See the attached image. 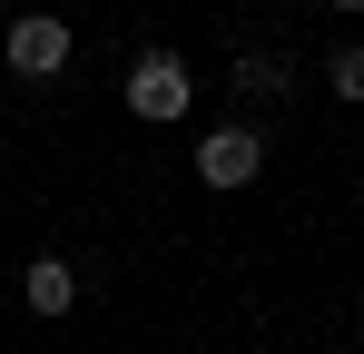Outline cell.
Wrapping results in <instances>:
<instances>
[{
    "label": "cell",
    "instance_id": "6da1fadb",
    "mask_svg": "<svg viewBox=\"0 0 364 354\" xmlns=\"http://www.w3.org/2000/svg\"><path fill=\"white\" fill-rule=\"evenodd\" d=\"M69 50H79V30H69L60 10H20L10 30H0V59H10V79H60Z\"/></svg>",
    "mask_w": 364,
    "mask_h": 354
},
{
    "label": "cell",
    "instance_id": "7a4b0ae2",
    "mask_svg": "<svg viewBox=\"0 0 364 354\" xmlns=\"http://www.w3.org/2000/svg\"><path fill=\"white\" fill-rule=\"evenodd\" d=\"M187 99H197V79H187V59L178 50H138L128 59V118H187Z\"/></svg>",
    "mask_w": 364,
    "mask_h": 354
},
{
    "label": "cell",
    "instance_id": "3957f363",
    "mask_svg": "<svg viewBox=\"0 0 364 354\" xmlns=\"http://www.w3.org/2000/svg\"><path fill=\"white\" fill-rule=\"evenodd\" d=\"M256 168H266V128H207L197 138V187L237 197V187H256Z\"/></svg>",
    "mask_w": 364,
    "mask_h": 354
},
{
    "label": "cell",
    "instance_id": "277c9868",
    "mask_svg": "<svg viewBox=\"0 0 364 354\" xmlns=\"http://www.w3.org/2000/svg\"><path fill=\"white\" fill-rule=\"evenodd\" d=\"M20 305H30V315H69V305H79V266H69V256H30V266H20Z\"/></svg>",
    "mask_w": 364,
    "mask_h": 354
},
{
    "label": "cell",
    "instance_id": "5b68a950",
    "mask_svg": "<svg viewBox=\"0 0 364 354\" xmlns=\"http://www.w3.org/2000/svg\"><path fill=\"white\" fill-rule=\"evenodd\" d=\"M227 79H237V99H246V109H256V99L276 109V99L296 89V59H286V50H246L237 69H227Z\"/></svg>",
    "mask_w": 364,
    "mask_h": 354
},
{
    "label": "cell",
    "instance_id": "8992f818",
    "mask_svg": "<svg viewBox=\"0 0 364 354\" xmlns=\"http://www.w3.org/2000/svg\"><path fill=\"white\" fill-rule=\"evenodd\" d=\"M335 99H345V109H364V40H345V50H335Z\"/></svg>",
    "mask_w": 364,
    "mask_h": 354
},
{
    "label": "cell",
    "instance_id": "52a82bcc",
    "mask_svg": "<svg viewBox=\"0 0 364 354\" xmlns=\"http://www.w3.org/2000/svg\"><path fill=\"white\" fill-rule=\"evenodd\" d=\"M325 10H364V0H325Z\"/></svg>",
    "mask_w": 364,
    "mask_h": 354
},
{
    "label": "cell",
    "instance_id": "ba28073f",
    "mask_svg": "<svg viewBox=\"0 0 364 354\" xmlns=\"http://www.w3.org/2000/svg\"><path fill=\"white\" fill-rule=\"evenodd\" d=\"M355 335H364V305H355Z\"/></svg>",
    "mask_w": 364,
    "mask_h": 354
}]
</instances>
